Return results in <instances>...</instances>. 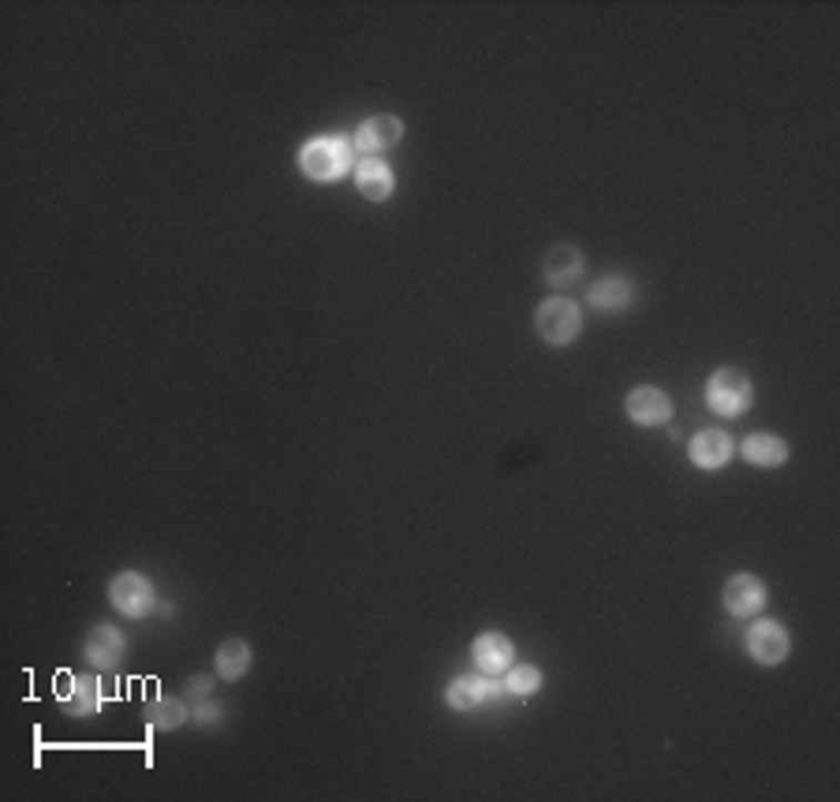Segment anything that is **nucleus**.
I'll return each mask as SVG.
<instances>
[{
	"instance_id": "1",
	"label": "nucleus",
	"mask_w": 840,
	"mask_h": 802,
	"mask_svg": "<svg viewBox=\"0 0 840 802\" xmlns=\"http://www.w3.org/2000/svg\"><path fill=\"white\" fill-rule=\"evenodd\" d=\"M300 169L314 183H333L355 172V150L344 135H314L311 142H303Z\"/></svg>"
},
{
	"instance_id": "2",
	"label": "nucleus",
	"mask_w": 840,
	"mask_h": 802,
	"mask_svg": "<svg viewBox=\"0 0 840 802\" xmlns=\"http://www.w3.org/2000/svg\"><path fill=\"white\" fill-rule=\"evenodd\" d=\"M751 396H755L751 377L736 366L717 369V374H710V382H706V404L721 418H740L751 407Z\"/></svg>"
},
{
	"instance_id": "3",
	"label": "nucleus",
	"mask_w": 840,
	"mask_h": 802,
	"mask_svg": "<svg viewBox=\"0 0 840 802\" xmlns=\"http://www.w3.org/2000/svg\"><path fill=\"white\" fill-rule=\"evenodd\" d=\"M535 328L538 336L553 347H568L583 333V311L576 300L568 295H553L535 311Z\"/></svg>"
},
{
	"instance_id": "4",
	"label": "nucleus",
	"mask_w": 840,
	"mask_h": 802,
	"mask_svg": "<svg viewBox=\"0 0 840 802\" xmlns=\"http://www.w3.org/2000/svg\"><path fill=\"white\" fill-rule=\"evenodd\" d=\"M109 601L112 609H117L120 616H128V620H142L153 601H158V590H153V582L146 579V575L139 571H120L117 579L109 582Z\"/></svg>"
},
{
	"instance_id": "5",
	"label": "nucleus",
	"mask_w": 840,
	"mask_h": 802,
	"mask_svg": "<svg viewBox=\"0 0 840 802\" xmlns=\"http://www.w3.org/2000/svg\"><path fill=\"white\" fill-rule=\"evenodd\" d=\"M743 650L755 657L758 664H781L792 653V635L777 620H755L743 635Z\"/></svg>"
},
{
	"instance_id": "6",
	"label": "nucleus",
	"mask_w": 840,
	"mask_h": 802,
	"mask_svg": "<svg viewBox=\"0 0 840 802\" xmlns=\"http://www.w3.org/2000/svg\"><path fill=\"white\" fill-rule=\"evenodd\" d=\"M128 653V639L112 623H94L83 635V661L98 672H112Z\"/></svg>"
},
{
	"instance_id": "7",
	"label": "nucleus",
	"mask_w": 840,
	"mask_h": 802,
	"mask_svg": "<svg viewBox=\"0 0 840 802\" xmlns=\"http://www.w3.org/2000/svg\"><path fill=\"white\" fill-rule=\"evenodd\" d=\"M101 702H105V691H101V680L98 676H68V680H60V709H64L68 717H90L98 713Z\"/></svg>"
},
{
	"instance_id": "8",
	"label": "nucleus",
	"mask_w": 840,
	"mask_h": 802,
	"mask_svg": "<svg viewBox=\"0 0 840 802\" xmlns=\"http://www.w3.org/2000/svg\"><path fill=\"white\" fill-rule=\"evenodd\" d=\"M624 410H628L631 422L639 426H665L672 418V399L654 385H639L631 388L628 399H624Z\"/></svg>"
},
{
	"instance_id": "9",
	"label": "nucleus",
	"mask_w": 840,
	"mask_h": 802,
	"mask_svg": "<svg viewBox=\"0 0 840 802\" xmlns=\"http://www.w3.org/2000/svg\"><path fill=\"white\" fill-rule=\"evenodd\" d=\"M470 657H475V664L483 676H505L512 661H516V646H512L508 635L486 631V635H478L475 646H470Z\"/></svg>"
},
{
	"instance_id": "10",
	"label": "nucleus",
	"mask_w": 840,
	"mask_h": 802,
	"mask_svg": "<svg viewBox=\"0 0 840 802\" xmlns=\"http://www.w3.org/2000/svg\"><path fill=\"white\" fill-rule=\"evenodd\" d=\"M725 609L732 616H758L766 609V582L751 571H740L725 582Z\"/></svg>"
},
{
	"instance_id": "11",
	"label": "nucleus",
	"mask_w": 840,
	"mask_h": 802,
	"mask_svg": "<svg viewBox=\"0 0 840 802\" xmlns=\"http://www.w3.org/2000/svg\"><path fill=\"white\" fill-rule=\"evenodd\" d=\"M494 694H500V687L489 683V676H459V680L445 687V702L448 709H456V713H475V709H483Z\"/></svg>"
},
{
	"instance_id": "12",
	"label": "nucleus",
	"mask_w": 840,
	"mask_h": 802,
	"mask_svg": "<svg viewBox=\"0 0 840 802\" xmlns=\"http://www.w3.org/2000/svg\"><path fill=\"white\" fill-rule=\"evenodd\" d=\"M355 187H358L363 199L385 202V199H393L396 176L382 158H363V161H355Z\"/></svg>"
},
{
	"instance_id": "13",
	"label": "nucleus",
	"mask_w": 840,
	"mask_h": 802,
	"mask_svg": "<svg viewBox=\"0 0 840 802\" xmlns=\"http://www.w3.org/2000/svg\"><path fill=\"white\" fill-rule=\"evenodd\" d=\"M732 437L721 434V429H702V434L691 437V463L699 470H721L732 459Z\"/></svg>"
},
{
	"instance_id": "14",
	"label": "nucleus",
	"mask_w": 840,
	"mask_h": 802,
	"mask_svg": "<svg viewBox=\"0 0 840 802\" xmlns=\"http://www.w3.org/2000/svg\"><path fill=\"white\" fill-rule=\"evenodd\" d=\"M399 135H404V123L396 116H371L363 123V128L355 131V150L358 153H382V150H393Z\"/></svg>"
},
{
	"instance_id": "15",
	"label": "nucleus",
	"mask_w": 840,
	"mask_h": 802,
	"mask_svg": "<svg viewBox=\"0 0 840 802\" xmlns=\"http://www.w3.org/2000/svg\"><path fill=\"white\" fill-rule=\"evenodd\" d=\"M740 451H743V459L751 463V467H762V470L785 467L788 463V445L773 434H747Z\"/></svg>"
},
{
	"instance_id": "16",
	"label": "nucleus",
	"mask_w": 840,
	"mask_h": 802,
	"mask_svg": "<svg viewBox=\"0 0 840 802\" xmlns=\"http://www.w3.org/2000/svg\"><path fill=\"white\" fill-rule=\"evenodd\" d=\"M542 273H546V281L553 287H568L571 281H579L583 276V254L579 246H553L546 254V265H542Z\"/></svg>"
},
{
	"instance_id": "17",
	"label": "nucleus",
	"mask_w": 840,
	"mask_h": 802,
	"mask_svg": "<svg viewBox=\"0 0 840 802\" xmlns=\"http://www.w3.org/2000/svg\"><path fill=\"white\" fill-rule=\"evenodd\" d=\"M587 300L594 311H624V306L635 300V284L628 276H606V281L590 284Z\"/></svg>"
},
{
	"instance_id": "18",
	"label": "nucleus",
	"mask_w": 840,
	"mask_h": 802,
	"mask_svg": "<svg viewBox=\"0 0 840 802\" xmlns=\"http://www.w3.org/2000/svg\"><path fill=\"white\" fill-rule=\"evenodd\" d=\"M213 668H217V676L224 683H235L243 680V676L251 672V642L243 639H224L217 657H213Z\"/></svg>"
},
{
	"instance_id": "19",
	"label": "nucleus",
	"mask_w": 840,
	"mask_h": 802,
	"mask_svg": "<svg viewBox=\"0 0 840 802\" xmlns=\"http://www.w3.org/2000/svg\"><path fill=\"white\" fill-rule=\"evenodd\" d=\"M142 717H146V724L158 728V732H176V728L188 721V705H183L180 698H153Z\"/></svg>"
},
{
	"instance_id": "20",
	"label": "nucleus",
	"mask_w": 840,
	"mask_h": 802,
	"mask_svg": "<svg viewBox=\"0 0 840 802\" xmlns=\"http://www.w3.org/2000/svg\"><path fill=\"white\" fill-rule=\"evenodd\" d=\"M542 687V672L535 664H512L508 672H505V691L508 694H535Z\"/></svg>"
}]
</instances>
